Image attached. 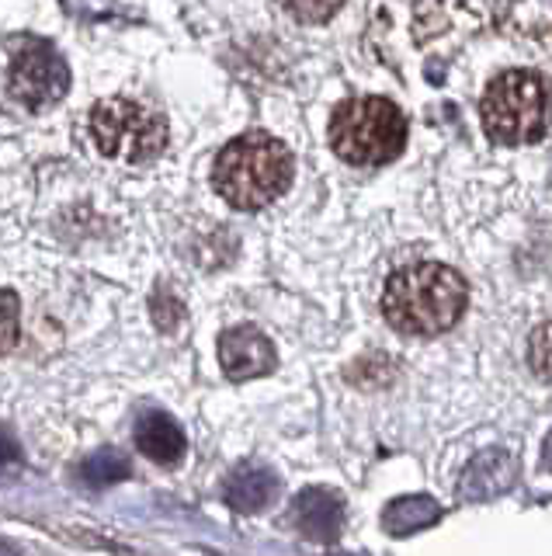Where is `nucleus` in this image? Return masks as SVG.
Here are the masks:
<instances>
[{
    "label": "nucleus",
    "instance_id": "1",
    "mask_svg": "<svg viewBox=\"0 0 552 556\" xmlns=\"http://www.w3.org/2000/svg\"><path fill=\"white\" fill-rule=\"evenodd\" d=\"M465 306H470L465 278L438 261H421V265L393 271L383 289L386 324L410 338L445 334L462 320Z\"/></svg>",
    "mask_w": 552,
    "mask_h": 556
},
{
    "label": "nucleus",
    "instance_id": "2",
    "mask_svg": "<svg viewBox=\"0 0 552 556\" xmlns=\"http://www.w3.org/2000/svg\"><path fill=\"white\" fill-rule=\"evenodd\" d=\"M292 178H296V161L282 139L268 132H244L230 139L213 164V188L222 202L244 208V213H257L282 199Z\"/></svg>",
    "mask_w": 552,
    "mask_h": 556
},
{
    "label": "nucleus",
    "instance_id": "3",
    "mask_svg": "<svg viewBox=\"0 0 552 556\" xmlns=\"http://www.w3.org/2000/svg\"><path fill=\"white\" fill-rule=\"evenodd\" d=\"M479 118L500 147L539 143L552 129V84L535 70H504L483 91Z\"/></svg>",
    "mask_w": 552,
    "mask_h": 556
},
{
    "label": "nucleus",
    "instance_id": "4",
    "mask_svg": "<svg viewBox=\"0 0 552 556\" xmlns=\"http://www.w3.org/2000/svg\"><path fill=\"white\" fill-rule=\"evenodd\" d=\"M326 139L344 164L383 167L407 147V115L389 98L378 94L348 98L334 109Z\"/></svg>",
    "mask_w": 552,
    "mask_h": 556
},
{
    "label": "nucleus",
    "instance_id": "5",
    "mask_svg": "<svg viewBox=\"0 0 552 556\" xmlns=\"http://www.w3.org/2000/svg\"><path fill=\"white\" fill-rule=\"evenodd\" d=\"M91 139L108 161L146 164L157 161L167 147V122L143 101L105 98L91 109Z\"/></svg>",
    "mask_w": 552,
    "mask_h": 556
},
{
    "label": "nucleus",
    "instance_id": "6",
    "mask_svg": "<svg viewBox=\"0 0 552 556\" xmlns=\"http://www.w3.org/2000/svg\"><path fill=\"white\" fill-rule=\"evenodd\" d=\"M8 98L28 112H46L70 87V66L46 39L14 35L8 39Z\"/></svg>",
    "mask_w": 552,
    "mask_h": 556
},
{
    "label": "nucleus",
    "instance_id": "7",
    "mask_svg": "<svg viewBox=\"0 0 552 556\" xmlns=\"http://www.w3.org/2000/svg\"><path fill=\"white\" fill-rule=\"evenodd\" d=\"M219 365L233 382H244L274 372L279 355H274V344L261 327L240 324L219 334Z\"/></svg>",
    "mask_w": 552,
    "mask_h": 556
},
{
    "label": "nucleus",
    "instance_id": "8",
    "mask_svg": "<svg viewBox=\"0 0 552 556\" xmlns=\"http://www.w3.org/2000/svg\"><path fill=\"white\" fill-rule=\"evenodd\" d=\"M292 521L313 543H334L344 529V501L331 486H306L292 497Z\"/></svg>",
    "mask_w": 552,
    "mask_h": 556
},
{
    "label": "nucleus",
    "instance_id": "9",
    "mask_svg": "<svg viewBox=\"0 0 552 556\" xmlns=\"http://www.w3.org/2000/svg\"><path fill=\"white\" fill-rule=\"evenodd\" d=\"M517 480V459L508 448H487L465 466L459 480L462 501H490L497 494H508Z\"/></svg>",
    "mask_w": 552,
    "mask_h": 556
},
{
    "label": "nucleus",
    "instance_id": "10",
    "mask_svg": "<svg viewBox=\"0 0 552 556\" xmlns=\"http://www.w3.org/2000/svg\"><path fill=\"white\" fill-rule=\"evenodd\" d=\"M274 494H279V477L265 463H240L227 477V483H222V497L240 515L265 511Z\"/></svg>",
    "mask_w": 552,
    "mask_h": 556
},
{
    "label": "nucleus",
    "instance_id": "11",
    "mask_svg": "<svg viewBox=\"0 0 552 556\" xmlns=\"http://www.w3.org/2000/svg\"><path fill=\"white\" fill-rule=\"evenodd\" d=\"M132 434H136V448L157 466H178L188 452V439H184L181 425L170 414H161V410L143 414L140 421H136Z\"/></svg>",
    "mask_w": 552,
    "mask_h": 556
},
{
    "label": "nucleus",
    "instance_id": "12",
    "mask_svg": "<svg viewBox=\"0 0 552 556\" xmlns=\"http://www.w3.org/2000/svg\"><path fill=\"white\" fill-rule=\"evenodd\" d=\"M441 521V508L435 497L413 494V497H396L383 511V526L389 535H413L421 529H431Z\"/></svg>",
    "mask_w": 552,
    "mask_h": 556
},
{
    "label": "nucleus",
    "instance_id": "13",
    "mask_svg": "<svg viewBox=\"0 0 552 556\" xmlns=\"http://www.w3.org/2000/svg\"><path fill=\"white\" fill-rule=\"evenodd\" d=\"M129 469H132L129 459H126L118 448H98V452H91V456L80 463L77 477L98 491V486H112V483H118V480H126V477H129Z\"/></svg>",
    "mask_w": 552,
    "mask_h": 556
},
{
    "label": "nucleus",
    "instance_id": "14",
    "mask_svg": "<svg viewBox=\"0 0 552 556\" xmlns=\"http://www.w3.org/2000/svg\"><path fill=\"white\" fill-rule=\"evenodd\" d=\"M274 4L303 25H320V22H331L344 0H274Z\"/></svg>",
    "mask_w": 552,
    "mask_h": 556
},
{
    "label": "nucleus",
    "instance_id": "15",
    "mask_svg": "<svg viewBox=\"0 0 552 556\" xmlns=\"http://www.w3.org/2000/svg\"><path fill=\"white\" fill-rule=\"evenodd\" d=\"M528 365L539 379H552V320L539 324L528 338Z\"/></svg>",
    "mask_w": 552,
    "mask_h": 556
},
{
    "label": "nucleus",
    "instance_id": "16",
    "mask_svg": "<svg viewBox=\"0 0 552 556\" xmlns=\"http://www.w3.org/2000/svg\"><path fill=\"white\" fill-rule=\"evenodd\" d=\"M18 341V295L4 289V352H11Z\"/></svg>",
    "mask_w": 552,
    "mask_h": 556
},
{
    "label": "nucleus",
    "instance_id": "17",
    "mask_svg": "<svg viewBox=\"0 0 552 556\" xmlns=\"http://www.w3.org/2000/svg\"><path fill=\"white\" fill-rule=\"evenodd\" d=\"M542 466L552 473V431L545 434V445H542Z\"/></svg>",
    "mask_w": 552,
    "mask_h": 556
}]
</instances>
